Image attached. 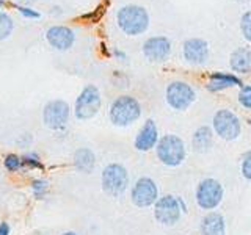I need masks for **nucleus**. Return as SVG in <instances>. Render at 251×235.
<instances>
[{
    "label": "nucleus",
    "instance_id": "25",
    "mask_svg": "<svg viewBox=\"0 0 251 235\" xmlns=\"http://www.w3.org/2000/svg\"><path fill=\"white\" fill-rule=\"evenodd\" d=\"M239 102L242 107L251 110V85H243L239 93Z\"/></svg>",
    "mask_w": 251,
    "mask_h": 235
},
{
    "label": "nucleus",
    "instance_id": "6",
    "mask_svg": "<svg viewBox=\"0 0 251 235\" xmlns=\"http://www.w3.org/2000/svg\"><path fill=\"white\" fill-rule=\"evenodd\" d=\"M100 93L94 85H88L82 90V93L78 94V97L75 100V118L80 121H88L91 118L98 115L100 110Z\"/></svg>",
    "mask_w": 251,
    "mask_h": 235
},
{
    "label": "nucleus",
    "instance_id": "27",
    "mask_svg": "<svg viewBox=\"0 0 251 235\" xmlns=\"http://www.w3.org/2000/svg\"><path fill=\"white\" fill-rule=\"evenodd\" d=\"M242 176L251 180V151L245 152L242 157Z\"/></svg>",
    "mask_w": 251,
    "mask_h": 235
},
{
    "label": "nucleus",
    "instance_id": "9",
    "mask_svg": "<svg viewBox=\"0 0 251 235\" xmlns=\"http://www.w3.org/2000/svg\"><path fill=\"white\" fill-rule=\"evenodd\" d=\"M180 216H182V210L176 196L165 194L154 204V218L162 226H175L179 223Z\"/></svg>",
    "mask_w": 251,
    "mask_h": 235
},
{
    "label": "nucleus",
    "instance_id": "22",
    "mask_svg": "<svg viewBox=\"0 0 251 235\" xmlns=\"http://www.w3.org/2000/svg\"><path fill=\"white\" fill-rule=\"evenodd\" d=\"M13 31V21L6 13L0 11V41L8 38Z\"/></svg>",
    "mask_w": 251,
    "mask_h": 235
},
{
    "label": "nucleus",
    "instance_id": "33",
    "mask_svg": "<svg viewBox=\"0 0 251 235\" xmlns=\"http://www.w3.org/2000/svg\"><path fill=\"white\" fill-rule=\"evenodd\" d=\"M5 5V0H0V8H2Z\"/></svg>",
    "mask_w": 251,
    "mask_h": 235
},
{
    "label": "nucleus",
    "instance_id": "7",
    "mask_svg": "<svg viewBox=\"0 0 251 235\" xmlns=\"http://www.w3.org/2000/svg\"><path fill=\"white\" fill-rule=\"evenodd\" d=\"M212 127L217 135L226 140V141H232L237 140L242 133V122L237 116H235L231 110H218L214 115V119H212Z\"/></svg>",
    "mask_w": 251,
    "mask_h": 235
},
{
    "label": "nucleus",
    "instance_id": "14",
    "mask_svg": "<svg viewBox=\"0 0 251 235\" xmlns=\"http://www.w3.org/2000/svg\"><path fill=\"white\" fill-rule=\"evenodd\" d=\"M46 39H47V43H49L53 47V49H57V50H68L69 47L74 44L75 35H74V31L71 30L69 27L55 25V27H50L49 30H47Z\"/></svg>",
    "mask_w": 251,
    "mask_h": 235
},
{
    "label": "nucleus",
    "instance_id": "28",
    "mask_svg": "<svg viewBox=\"0 0 251 235\" xmlns=\"http://www.w3.org/2000/svg\"><path fill=\"white\" fill-rule=\"evenodd\" d=\"M16 8H18L22 16H25V18H28V19H39L41 18V14L35 10H31V8H28V6H16Z\"/></svg>",
    "mask_w": 251,
    "mask_h": 235
},
{
    "label": "nucleus",
    "instance_id": "20",
    "mask_svg": "<svg viewBox=\"0 0 251 235\" xmlns=\"http://www.w3.org/2000/svg\"><path fill=\"white\" fill-rule=\"evenodd\" d=\"M94 164H96V157H94L93 151L88 147H80L77 149L74 154V166L80 172L88 174L94 169Z\"/></svg>",
    "mask_w": 251,
    "mask_h": 235
},
{
    "label": "nucleus",
    "instance_id": "2",
    "mask_svg": "<svg viewBox=\"0 0 251 235\" xmlns=\"http://www.w3.org/2000/svg\"><path fill=\"white\" fill-rule=\"evenodd\" d=\"M110 121L118 127H127L140 119L141 105L140 102L132 96H120L110 105Z\"/></svg>",
    "mask_w": 251,
    "mask_h": 235
},
{
    "label": "nucleus",
    "instance_id": "26",
    "mask_svg": "<svg viewBox=\"0 0 251 235\" xmlns=\"http://www.w3.org/2000/svg\"><path fill=\"white\" fill-rule=\"evenodd\" d=\"M240 28H242V33L245 36L247 41H251V11H247L242 16Z\"/></svg>",
    "mask_w": 251,
    "mask_h": 235
},
{
    "label": "nucleus",
    "instance_id": "5",
    "mask_svg": "<svg viewBox=\"0 0 251 235\" xmlns=\"http://www.w3.org/2000/svg\"><path fill=\"white\" fill-rule=\"evenodd\" d=\"M223 194L225 190L222 184L218 182L217 179L207 177L200 182V185L196 187V193H195V199L198 207L202 210H215L223 201Z\"/></svg>",
    "mask_w": 251,
    "mask_h": 235
},
{
    "label": "nucleus",
    "instance_id": "10",
    "mask_svg": "<svg viewBox=\"0 0 251 235\" xmlns=\"http://www.w3.org/2000/svg\"><path fill=\"white\" fill-rule=\"evenodd\" d=\"M196 99V93L192 85L185 82H171L167 86V102L176 112H184Z\"/></svg>",
    "mask_w": 251,
    "mask_h": 235
},
{
    "label": "nucleus",
    "instance_id": "1",
    "mask_svg": "<svg viewBox=\"0 0 251 235\" xmlns=\"http://www.w3.org/2000/svg\"><path fill=\"white\" fill-rule=\"evenodd\" d=\"M155 155L160 160L162 164L170 168H176L179 164H182L187 157V149L182 138L173 133L163 135L159 143L155 146Z\"/></svg>",
    "mask_w": 251,
    "mask_h": 235
},
{
    "label": "nucleus",
    "instance_id": "18",
    "mask_svg": "<svg viewBox=\"0 0 251 235\" xmlns=\"http://www.w3.org/2000/svg\"><path fill=\"white\" fill-rule=\"evenodd\" d=\"M231 86H243L242 80L234 74H227V72H214L210 75V80L207 85V90L212 93H218L223 91L226 88H231Z\"/></svg>",
    "mask_w": 251,
    "mask_h": 235
},
{
    "label": "nucleus",
    "instance_id": "31",
    "mask_svg": "<svg viewBox=\"0 0 251 235\" xmlns=\"http://www.w3.org/2000/svg\"><path fill=\"white\" fill-rule=\"evenodd\" d=\"M177 201H179V206H180V210H182V213H187V206H185L184 199L182 198H177Z\"/></svg>",
    "mask_w": 251,
    "mask_h": 235
},
{
    "label": "nucleus",
    "instance_id": "32",
    "mask_svg": "<svg viewBox=\"0 0 251 235\" xmlns=\"http://www.w3.org/2000/svg\"><path fill=\"white\" fill-rule=\"evenodd\" d=\"M63 235H77V234H75V232H71V231H69V232H65Z\"/></svg>",
    "mask_w": 251,
    "mask_h": 235
},
{
    "label": "nucleus",
    "instance_id": "12",
    "mask_svg": "<svg viewBox=\"0 0 251 235\" xmlns=\"http://www.w3.org/2000/svg\"><path fill=\"white\" fill-rule=\"evenodd\" d=\"M143 53L149 61L162 63L165 61L171 53V43L167 36H152L145 41L143 44Z\"/></svg>",
    "mask_w": 251,
    "mask_h": 235
},
{
    "label": "nucleus",
    "instance_id": "29",
    "mask_svg": "<svg viewBox=\"0 0 251 235\" xmlns=\"http://www.w3.org/2000/svg\"><path fill=\"white\" fill-rule=\"evenodd\" d=\"M11 229H10V224L8 223H0V235H10Z\"/></svg>",
    "mask_w": 251,
    "mask_h": 235
},
{
    "label": "nucleus",
    "instance_id": "17",
    "mask_svg": "<svg viewBox=\"0 0 251 235\" xmlns=\"http://www.w3.org/2000/svg\"><path fill=\"white\" fill-rule=\"evenodd\" d=\"M212 144H214V130L207 125H201L195 130L193 138H192V146L193 151L198 154H206L210 151Z\"/></svg>",
    "mask_w": 251,
    "mask_h": 235
},
{
    "label": "nucleus",
    "instance_id": "8",
    "mask_svg": "<svg viewBox=\"0 0 251 235\" xmlns=\"http://www.w3.org/2000/svg\"><path fill=\"white\" fill-rule=\"evenodd\" d=\"M159 198V187L151 177H140L130 190V201L138 209L152 207Z\"/></svg>",
    "mask_w": 251,
    "mask_h": 235
},
{
    "label": "nucleus",
    "instance_id": "4",
    "mask_svg": "<svg viewBox=\"0 0 251 235\" xmlns=\"http://www.w3.org/2000/svg\"><path fill=\"white\" fill-rule=\"evenodd\" d=\"M102 190L107 194L113 196H121L126 193L129 187V172L121 163H110L102 171Z\"/></svg>",
    "mask_w": 251,
    "mask_h": 235
},
{
    "label": "nucleus",
    "instance_id": "3",
    "mask_svg": "<svg viewBox=\"0 0 251 235\" xmlns=\"http://www.w3.org/2000/svg\"><path fill=\"white\" fill-rule=\"evenodd\" d=\"M120 28L129 36L141 35L149 25V16L145 8L138 5H126L116 14Z\"/></svg>",
    "mask_w": 251,
    "mask_h": 235
},
{
    "label": "nucleus",
    "instance_id": "15",
    "mask_svg": "<svg viewBox=\"0 0 251 235\" xmlns=\"http://www.w3.org/2000/svg\"><path fill=\"white\" fill-rule=\"evenodd\" d=\"M184 58L192 65H204L209 58V46L204 39L192 38L184 43Z\"/></svg>",
    "mask_w": 251,
    "mask_h": 235
},
{
    "label": "nucleus",
    "instance_id": "16",
    "mask_svg": "<svg viewBox=\"0 0 251 235\" xmlns=\"http://www.w3.org/2000/svg\"><path fill=\"white\" fill-rule=\"evenodd\" d=\"M201 235H226V221L218 212H209L201 219Z\"/></svg>",
    "mask_w": 251,
    "mask_h": 235
},
{
    "label": "nucleus",
    "instance_id": "19",
    "mask_svg": "<svg viewBox=\"0 0 251 235\" xmlns=\"http://www.w3.org/2000/svg\"><path fill=\"white\" fill-rule=\"evenodd\" d=\"M231 68L235 72L250 74L251 72V49L247 47H239L231 55Z\"/></svg>",
    "mask_w": 251,
    "mask_h": 235
},
{
    "label": "nucleus",
    "instance_id": "11",
    "mask_svg": "<svg viewBox=\"0 0 251 235\" xmlns=\"http://www.w3.org/2000/svg\"><path fill=\"white\" fill-rule=\"evenodd\" d=\"M71 110L65 100H50L47 102L43 112V121L47 129L63 130L69 122Z\"/></svg>",
    "mask_w": 251,
    "mask_h": 235
},
{
    "label": "nucleus",
    "instance_id": "13",
    "mask_svg": "<svg viewBox=\"0 0 251 235\" xmlns=\"http://www.w3.org/2000/svg\"><path fill=\"white\" fill-rule=\"evenodd\" d=\"M159 130H157V124L154 119H148L135 137V149L140 152H148L154 149L159 143Z\"/></svg>",
    "mask_w": 251,
    "mask_h": 235
},
{
    "label": "nucleus",
    "instance_id": "21",
    "mask_svg": "<svg viewBox=\"0 0 251 235\" xmlns=\"http://www.w3.org/2000/svg\"><path fill=\"white\" fill-rule=\"evenodd\" d=\"M31 191L36 199H44L47 191H49V182L44 179H36L31 182Z\"/></svg>",
    "mask_w": 251,
    "mask_h": 235
},
{
    "label": "nucleus",
    "instance_id": "30",
    "mask_svg": "<svg viewBox=\"0 0 251 235\" xmlns=\"http://www.w3.org/2000/svg\"><path fill=\"white\" fill-rule=\"evenodd\" d=\"M113 53H115V57H116V58H120L121 61H126V60H127V55H126L124 52H121V50H115Z\"/></svg>",
    "mask_w": 251,
    "mask_h": 235
},
{
    "label": "nucleus",
    "instance_id": "23",
    "mask_svg": "<svg viewBox=\"0 0 251 235\" xmlns=\"http://www.w3.org/2000/svg\"><path fill=\"white\" fill-rule=\"evenodd\" d=\"M3 164H5L6 171H10V172H16L21 168H24L22 166V157L16 155V154H8L3 160Z\"/></svg>",
    "mask_w": 251,
    "mask_h": 235
},
{
    "label": "nucleus",
    "instance_id": "24",
    "mask_svg": "<svg viewBox=\"0 0 251 235\" xmlns=\"http://www.w3.org/2000/svg\"><path fill=\"white\" fill-rule=\"evenodd\" d=\"M22 166L30 168V169H43V163L39 160V157L36 154H25L22 157Z\"/></svg>",
    "mask_w": 251,
    "mask_h": 235
},
{
    "label": "nucleus",
    "instance_id": "34",
    "mask_svg": "<svg viewBox=\"0 0 251 235\" xmlns=\"http://www.w3.org/2000/svg\"><path fill=\"white\" fill-rule=\"evenodd\" d=\"M21 2H25V0H21ZM27 2H31V0H27Z\"/></svg>",
    "mask_w": 251,
    "mask_h": 235
}]
</instances>
